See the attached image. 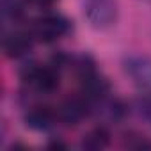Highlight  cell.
I'll return each mask as SVG.
<instances>
[{
    "label": "cell",
    "mask_w": 151,
    "mask_h": 151,
    "mask_svg": "<svg viewBox=\"0 0 151 151\" xmlns=\"http://www.w3.org/2000/svg\"><path fill=\"white\" fill-rule=\"evenodd\" d=\"M124 73L139 89L151 96V57L130 55L128 59H124Z\"/></svg>",
    "instance_id": "cell-1"
},
{
    "label": "cell",
    "mask_w": 151,
    "mask_h": 151,
    "mask_svg": "<svg viewBox=\"0 0 151 151\" xmlns=\"http://www.w3.org/2000/svg\"><path fill=\"white\" fill-rule=\"evenodd\" d=\"M55 114L50 107L46 105H37L32 107L27 114H25V124L32 130H46L53 124Z\"/></svg>",
    "instance_id": "cell-7"
},
{
    "label": "cell",
    "mask_w": 151,
    "mask_h": 151,
    "mask_svg": "<svg viewBox=\"0 0 151 151\" xmlns=\"http://www.w3.org/2000/svg\"><path fill=\"white\" fill-rule=\"evenodd\" d=\"M36 2H37L39 7H52V6L57 2V0H36Z\"/></svg>",
    "instance_id": "cell-9"
},
{
    "label": "cell",
    "mask_w": 151,
    "mask_h": 151,
    "mask_svg": "<svg viewBox=\"0 0 151 151\" xmlns=\"http://www.w3.org/2000/svg\"><path fill=\"white\" fill-rule=\"evenodd\" d=\"M48 147H52V149H57V147L64 149V147H66V144H64V142H59V140H53V142H50V144H48Z\"/></svg>",
    "instance_id": "cell-10"
},
{
    "label": "cell",
    "mask_w": 151,
    "mask_h": 151,
    "mask_svg": "<svg viewBox=\"0 0 151 151\" xmlns=\"http://www.w3.org/2000/svg\"><path fill=\"white\" fill-rule=\"evenodd\" d=\"M59 82H60L59 69L50 64L46 68L37 66V69L34 71V75L30 77V80L27 84L34 86L39 93H53L59 87Z\"/></svg>",
    "instance_id": "cell-5"
},
{
    "label": "cell",
    "mask_w": 151,
    "mask_h": 151,
    "mask_svg": "<svg viewBox=\"0 0 151 151\" xmlns=\"http://www.w3.org/2000/svg\"><path fill=\"white\" fill-rule=\"evenodd\" d=\"M84 13L96 29L109 27L116 20V6L112 0H86Z\"/></svg>",
    "instance_id": "cell-3"
},
{
    "label": "cell",
    "mask_w": 151,
    "mask_h": 151,
    "mask_svg": "<svg viewBox=\"0 0 151 151\" xmlns=\"http://www.w3.org/2000/svg\"><path fill=\"white\" fill-rule=\"evenodd\" d=\"M32 39H34V34L23 32V30H16V32L9 34L4 39L6 55L11 57V59H20V57L27 55L32 48Z\"/></svg>",
    "instance_id": "cell-6"
},
{
    "label": "cell",
    "mask_w": 151,
    "mask_h": 151,
    "mask_svg": "<svg viewBox=\"0 0 151 151\" xmlns=\"http://www.w3.org/2000/svg\"><path fill=\"white\" fill-rule=\"evenodd\" d=\"M69 30V22L62 16H45L34 23L32 34L43 43H53L66 36Z\"/></svg>",
    "instance_id": "cell-2"
},
{
    "label": "cell",
    "mask_w": 151,
    "mask_h": 151,
    "mask_svg": "<svg viewBox=\"0 0 151 151\" xmlns=\"http://www.w3.org/2000/svg\"><path fill=\"white\" fill-rule=\"evenodd\" d=\"M109 142H110V133L107 132V128L98 126V128L91 130V132L82 139V147H84L86 151H98V149L107 147Z\"/></svg>",
    "instance_id": "cell-8"
},
{
    "label": "cell",
    "mask_w": 151,
    "mask_h": 151,
    "mask_svg": "<svg viewBox=\"0 0 151 151\" xmlns=\"http://www.w3.org/2000/svg\"><path fill=\"white\" fill-rule=\"evenodd\" d=\"M89 110V101L86 98H69L59 109V117L66 126L78 124Z\"/></svg>",
    "instance_id": "cell-4"
}]
</instances>
